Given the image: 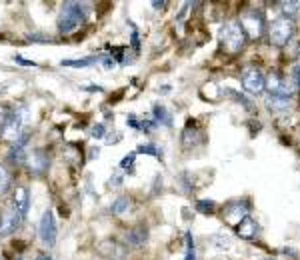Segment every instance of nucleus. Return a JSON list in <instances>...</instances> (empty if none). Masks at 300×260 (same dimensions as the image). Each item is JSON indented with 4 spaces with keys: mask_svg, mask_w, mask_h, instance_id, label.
<instances>
[{
    "mask_svg": "<svg viewBox=\"0 0 300 260\" xmlns=\"http://www.w3.org/2000/svg\"><path fill=\"white\" fill-rule=\"evenodd\" d=\"M268 34H270V44H274V46H286V44H290V40L296 34V24H294L292 18L278 16L268 26Z\"/></svg>",
    "mask_w": 300,
    "mask_h": 260,
    "instance_id": "7ed1b4c3",
    "label": "nucleus"
},
{
    "mask_svg": "<svg viewBox=\"0 0 300 260\" xmlns=\"http://www.w3.org/2000/svg\"><path fill=\"white\" fill-rule=\"evenodd\" d=\"M154 8H166V2H152Z\"/></svg>",
    "mask_w": 300,
    "mask_h": 260,
    "instance_id": "2f4dec72",
    "label": "nucleus"
},
{
    "mask_svg": "<svg viewBox=\"0 0 300 260\" xmlns=\"http://www.w3.org/2000/svg\"><path fill=\"white\" fill-rule=\"evenodd\" d=\"M136 154H150V156H156V158H160V150H158V146L156 144H140L138 146V150H136Z\"/></svg>",
    "mask_w": 300,
    "mask_h": 260,
    "instance_id": "393cba45",
    "label": "nucleus"
},
{
    "mask_svg": "<svg viewBox=\"0 0 300 260\" xmlns=\"http://www.w3.org/2000/svg\"><path fill=\"white\" fill-rule=\"evenodd\" d=\"M36 260H52V256H50V254H46V252H40V254L36 256Z\"/></svg>",
    "mask_w": 300,
    "mask_h": 260,
    "instance_id": "7c9ffc66",
    "label": "nucleus"
},
{
    "mask_svg": "<svg viewBox=\"0 0 300 260\" xmlns=\"http://www.w3.org/2000/svg\"><path fill=\"white\" fill-rule=\"evenodd\" d=\"M220 42L228 52H238L246 42V34L238 22H228L220 30Z\"/></svg>",
    "mask_w": 300,
    "mask_h": 260,
    "instance_id": "20e7f679",
    "label": "nucleus"
},
{
    "mask_svg": "<svg viewBox=\"0 0 300 260\" xmlns=\"http://www.w3.org/2000/svg\"><path fill=\"white\" fill-rule=\"evenodd\" d=\"M264 104L268 106L270 112H288L290 110V100H284V98H276V96H266Z\"/></svg>",
    "mask_w": 300,
    "mask_h": 260,
    "instance_id": "f3484780",
    "label": "nucleus"
},
{
    "mask_svg": "<svg viewBox=\"0 0 300 260\" xmlns=\"http://www.w3.org/2000/svg\"><path fill=\"white\" fill-rule=\"evenodd\" d=\"M12 208L26 220L28 216V210H30V192L26 186H16L14 192H12Z\"/></svg>",
    "mask_w": 300,
    "mask_h": 260,
    "instance_id": "f8f14e48",
    "label": "nucleus"
},
{
    "mask_svg": "<svg viewBox=\"0 0 300 260\" xmlns=\"http://www.w3.org/2000/svg\"><path fill=\"white\" fill-rule=\"evenodd\" d=\"M130 44H132V48H134V50H138V48H140V38H138V32H136V30H132Z\"/></svg>",
    "mask_w": 300,
    "mask_h": 260,
    "instance_id": "c85d7f7f",
    "label": "nucleus"
},
{
    "mask_svg": "<svg viewBox=\"0 0 300 260\" xmlns=\"http://www.w3.org/2000/svg\"><path fill=\"white\" fill-rule=\"evenodd\" d=\"M152 114H154V122H156V124L172 126V116H170V112H168L164 106H160V104H154V108H152Z\"/></svg>",
    "mask_w": 300,
    "mask_h": 260,
    "instance_id": "6ab92c4d",
    "label": "nucleus"
},
{
    "mask_svg": "<svg viewBox=\"0 0 300 260\" xmlns=\"http://www.w3.org/2000/svg\"><path fill=\"white\" fill-rule=\"evenodd\" d=\"M202 132L196 128L194 124H188L186 128L182 130V146L184 148H194V146H198L202 140Z\"/></svg>",
    "mask_w": 300,
    "mask_h": 260,
    "instance_id": "dca6fc26",
    "label": "nucleus"
},
{
    "mask_svg": "<svg viewBox=\"0 0 300 260\" xmlns=\"http://www.w3.org/2000/svg\"><path fill=\"white\" fill-rule=\"evenodd\" d=\"M26 166H28V172L34 174V176H42L48 166H50V158L48 154L42 150V148H34L32 152H28L26 156Z\"/></svg>",
    "mask_w": 300,
    "mask_h": 260,
    "instance_id": "1a4fd4ad",
    "label": "nucleus"
},
{
    "mask_svg": "<svg viewBox=\"0 0 300 260\" xmlns=\"http://www.w3.org/2000/svg\"><path fill=\"white\" fill-rule=\"evenodd\" d=\"M236 232H238V236L244 238V240H254V238L258 236V224H256L254 218L246 216V218L236 226Z\"/></svg>",
    "mask_w": 300,
    "mask_h": 260,
    "instance_id": "2eb2a0df",
    "label": "nucleus"
},
{
    "mask_svg": "<svg viewBox=\"0 0 300 260\" xmlns=\"http://www.w3.org/2000/svg\"><path fill=\"white\" fill-rule=\"evenodd\" d=\"M134 160H136V152H130L128 156H124V158L120 160V168H122L124 172H132V168H134Z\"/></svg>",
    "mask_w": 300,
    "mask_h": 260,
    "instance_id": "a878e982",
    "label": "nucleus"
},
{
    "mask_svg": "<svg viewBox=\"0 0 300 260\" xmlns=\"http://www.w3.org/2000/svg\"><path fill=\"white\" fill-rule=\"evenodd\" d=\"M90 134H92V138H104L106 128H104V124H102V122H98V124H94V126H92Z\"/></svg>",
    "mask_w": 300,
    "mask_h": 260,
    "instance_id": "bb28decb",
    "label": "nucleus"
},
{
    "mask_svg": "<svg viewBox=\"0 0 300 260\" xmlns=\"http://www.w3.org/2000/svg\"><path fill=\"white\" fill-rule=\"evenodd\" d=\"M24 120H26V110L24 108H8L6 110V116L0 124V134L2 138L10 140V142H16L20 136H22V128H24Z\"/></svg>",
    "mask_w": 300,
    "mask_h": 260,
    "instance_id": "f03ea898",
    "label": "nucleus"
},
{
    "mask_svg": "<svg viewBox=\"0 0 300 260\" xmlns=\"http://www.w3.org/2000/svg\"><path fill=\"white\" fill-rule=\"evenodd\" d=\"M184 240H186V254H184V260H196V248H194L192 232H186Z\"/></svg>",
    "mask_w": 300,
    "mask_h": 260,
    "instance_id": "5701e85b",
    "label": "nucleus"
},
{
    "mask_svg": "<svg viewBox=\"0 0 300 260\" xmlns=\"http://www.w3.org/2000/svg\"><path fill=\"white\" fill-rule=\"evenodd\" d=\"M84 90H88V92H102L104 88H102V86H94V84H90V86H86Z\"/></svg>",
    "mask_w": 300,
    "mask_h": 260,
    "instance_id": "c756f323",
    "label": "nucleus"
},
{
    "mask_svg": "<svg viewBox=\"0 0 300 260\" xmlns=\"http://www.w3.org/2000/svg\"><path fill=\"white\" fill-rule=\"evenodd\" d=\"M238 24L242 26V30L248 38H260L262 30H264V14L260 10H248L242 14Z\"/></svg>",
    "mask_w": 300,
    "mask_h": 260,
    "instance_id": "423d86ee",
    "label": "nucleus"
},
{
    "mask_svg": "<svg viewBox=\"0 0 300 260\" xmlns=\"http://www.w3.org/2000/svg\"><path fill=\"white\" fill-rule=\"evenodd\" d=\"M266 88L270 92V96H276V98H284V100H290V96L294 94V82L280 76L278 72H272L268 74L266 78Z\"/></svg>",
    "mask_w": 300,
    "mask_h": 260,
    "instance_id": "39448f33",
    "label": "nucleus"
},
{
    "mask_svg": "<svg viewBox=\"0 0 300 260\" xmlns=\"http://www.w3.org/2000/svg\"><path fill=\"white\" fill-rule=\"evenodd\" d=\"M10 186H12V174L4 164H0V196H4L10 190Z\"/></svg>",
    "mask_w": 300,
    "mask_h": 260,
    "instance_id": "412c9836",
    "label": "nucleus"
},
{
    "mask_svg": "<svg viewBox=\"0 0 300 260\" xmlns=\"http://www.w3.org/2000/svg\"><path fill=\"white\" fill-rule=\"evenodd\" d=\"M38 234H40V240L52 248L56 244V236H58V228H56V218H54V212L50 208L44 210L42 218H40V224H38Z\"/></svg>",
    "mask_w": 300,
    "mask_h": 260,
    "instance_id": "0eeeda50",
    "label": "nucleus"
},
{
    "mask_svg": "<svg viewBox=\"0 0 300 260\" xmlns=\"http://www.w3.org/2000/svg\"><path fill=\"white\" fill-rule=\"evenodd\" d=\"M280 6H282V16L292 18V20H294V16L300 12V2H282Z\"/></svg>",
    "mask_w": 300,
    "mask_h": 260,
    "instance_id": "4be33fe9",
    "label": "nucleus"
},
{
    "mask_svg": "<svg viewBox=\"0 0 300 260\" xmlns=\"http://www.w3.org/2000/svg\"><path fill=\"white\" fill-rule=\"evenodd\" d=\"M242 86L248 94H262L266 88V78L258 68H246L242 74Z\"/></svg>",
    "mask_w": 300,
    "mask_h": 260,
    "instance_id": "6e6552de",
    "label": "nucleus"
},
{
    "mask_svg": "<svg viewBox=\"0 0 300 260\" xmlns=\"http://www.w3.org/2000/svg\"><path fill=\"white\" fill-rule=\"evenodd\" d=\"M14 62H16V64H22V66H36V62L26 60V58H24V56H20V54H16V56H14Z\"/></svg>",
    "mask_w": 300,
    "mask_h": 260,
    "instance_id": "cd10ccee",
    "label": "nucleus"
},
{
    "mask_svg": "<svg viewBox=\"0 0 300 260\" xmlns=\"http://www.w3.org/2000/svg\"><path fill=\"white\" fill-rule=\"evenodd\" d=\"M128 210H130V198H128V196H118V198L112 202V206H110V212L116 214V216H122V214L128 212Z\"/></svg>",
    "mask_w": 300,
    "mask_h": 260,
    "instance_id": "aec40b11",
    "label": "nucleus"
},
{
    "mask_svg": "<svg viewBox=\"0 0 300 260\" xmlns=\"http://www.w3.org/2000/svg\"><path fill=\"white\" fill-rule=\"evenodd\" d=\"M100 62V56H86V58H76V60H62L60 66H68V68H86V66H92Z\"/></svg>",
    "mask_w": 300,
    "mask_h": 260,
    "instance_id": "a211bd4d",
    "label": "nucleus"
},
{
    "mask_svg": "<svg viewBox=\"0 0 300 260\" xmlns=\"http://www.w3.org/2000/svg\"><path fill=\"white\" fill-rule=\"evenodd\" d=\"M248 210H250V204H246L244 200H242V202H230V204L224 208L222 216H224V220H226L228 224L238 226V224L248 216Z\"/></svg>",
    "mask_w": 300,
    "mask_h": 260,
    "instance_id": "9b49d317",
    "label": "nucleus"
},
{
    "mask_svg": "<svg viewBox=\"0 0 300 260\" xmlns=\"http://www.w3.org/2000/svg\"><path fill=\"white\" fill-rule=\"evenodd\" d=\"M88 18V4L84 2H64L62 10L58 14L56 26L60 34H72L78 30Z\"/></svg>",
    "mask_w": 300,
    "mask_h": 260,
    "instance_id": "f257e3e1",
    "label": "nucleus"
},
{
    "mask_svg": "<svg viewBox=\"0 0 300 260\" xmlns=\"http://www.w3.org/2000/svg\"><path fill=\"white\" fill-rule=\"evenodd\" d=\"M146 240H148V226H144V224H136L134 228H130L126 232V242L130 246H134V248L144 246Z\"/></svg>",
    "mask_w": 300,
    "mask_h": 260,
    "instance_id": "4468645a",
    "label": "nucleus"
},
{
    "mask_svg": "<svg viewBox=\"0 0 300 260\" xmlns=\"http://www.w3.org/2000/svg\"><path fill=\"white\" fill-rule=\"evenodd\" d=\"M26 144H28V134H22V136L10 146L8 156H6L10 164L20 166L22 162H26V156H28V152H26Z\"/></svg>",
    "mask_w": 300,
    "mask_h": 260,
    "instance_id": "ddd939ff",
    "label": "nucleus"
},
{
    "mask_svg": "<svg viewBox=\"0 0 300 260\" xmlns=\"http://www.w3.org/2000/svg\"><path fill=\"white\" fill-rule=\"evenodd\" d=\"M196 210L202 212V214H214L216 204H214L212 200H198V202H196Z\"/></svg>",
    "mask_w": 300,
    "mask_h": 260,
    "instance_id": "b1692460",
    "label": "nucleus"
},
{
    "mask_svg": "<svg viewBox=\"0 0 300 260\" xmlns=\"http://www.w3.org/2000/svg\"><path fill=\"white\" fill-rule=\"evenodd\" d=\"M22 222H24V218H22L12 206L6 208V210L0 214V238L10 236V234H14L16 230H20Z\"/></svg>",
    "mask_w": 300,
    "mask_h": 260,
    "instance_id": "9d476101",
    "label": "nucleus"
}]
</instances>
